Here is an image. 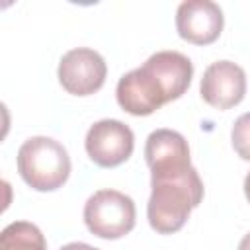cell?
I'll use <instances>...</instances> for the list:
<instances>
[{
    "label": "cell",
    "mask_w": 250,
    "mask_h": 250,
    "mask_svg": "<svg viewBox=\"0 0 250 250\" xmlns=\"http://www.w3.org/2000/svg\"><path fill=\"white\" fill-rule=\"evenodd\" d=\"M193 78L191 61L178 51H158L143 66L129 70L117 82L115 96L123 111L150 115L164 104L182 98Z\"/></svg>",
    "instance_id": "obj_1"
},
{
    "label": "cell",
    "mask_w": 250,
    "mask_h": 250,
    "mask_svg": "<svg viewBox=\"0 0 250 250\" xmlns=\"http://www.w3.org/2000/svg\"><path fill=\"white\" fill-rule=\"evenodd\" d=\"M146 217L158 234L178 232L203 199V182L191 162L150 168Z\"/></svg>",
    "instance_id": "obj_2"
},
{
    "label": "cell",
    "mask_w": 250,
    "mask_h": 250,
    "mask_svg": "<svg viewBox=\"0 0 250 250\" xmlns=\"http://www.w3.org/2000/svg\"><path fill=\"white\" fill-rule=\"evenodd\" d=\"M18 172L35 191H55L70 176V156L59 141L37 135L20 146Z\"/></svg>",
    "instance_id": "obj_3"
},
{
    "label": "cell",
    "mask_w": 250,
    "mask_h": 250,
    "mask_svg": "<svg viewBox=\"0 0 250 250\" xmlns=\"http://www.w3.org/2000/svg\"><path fill=\"white\" fill-rule=\"evenodd\" d=\"M137 211L129 195L117 189H100L84 205V223L88 230L105 240H117L135 227Z\"/></svg>",
    "instance_id": "obj_4"
},
{
    "label": "cell",
    "mask_w": 250,
    "mask_h": 250,
    "mask_svg": "<svg viewBox=\"0 0 250 250\" xmlns=\"http://www.w3.org/2000/svg\"><path fill=\"white\" fill-rule=\"evenodd\" d=\"M84 146L92 162L102 168H115L133 154L135 135L119 119H100L88 129Z\"/></svg>",
    "instance_id": "obj_5"
},
{
    "label": "cell",
    "mask_w": 250,
    "mask_h": 250,
    "mask_svg": "<svg viewBox=\"0 0 250 250\" xmlns=\"http://www.w3.org/2000/svg\"><path fill=\"white\" fill-rule=\"evenodd\" d=\"M107 74L104 57L88 47L66 51L59 62V82L72 96H90L98 92Z\"/></svg>",
    "instance_id": "obj_6"
},
{
    "label": "cell",
    "mask_w": 250,
    "mask_h": 250,
    "mask_svg": "<svg viewBox=\"0 0 250 250\" xmlns=\"http://www.w3.org/2000/svg\"><path fill=\"white\" fill-rule=\"evenodd\" d=\"M223 23V10L211 0H186L176 10L178 35L193 45H209L217 41Z\"/></svg>",
    "instance_id": "obj_7"
},
{
    "label": "cell",
    "mask_w": 250,
    "mask_h": 250,
    "mask_svg": "<svg viewBox=\"0 0 250 250\" xmlns=\"http://www.w3.org/2000/svg\"><path fill=\"white\" fill-rule=\"evenodd\" d=\"M199 92L209 105L217 109H230L244 100L246 74L242 66L232 61H217L205 68Z\"/></svg>",
    "instance_id": "obj_8"
},
{
    "label": "cell",
    "mask_w": 250,
    "mask_h": 250,
    "mask_svg": "<svg viewBox=\"0 0 250 250\" xmlns=\"http://www.w3.org/2000/svg\"><path fill=\"white\" fill-rule=\"evenodd\" d=\"M0 250H47V242L37 225L14 221L0 234Z\"/></svg>",
    "instance_id": "obj_9"
},
{
    "label": "cell",
    "mask_w": 250,
    "mask_h": 250,
    "mask_svg": "<svg viewBox=\"0 0 250 250\" xmlns=\"http://www.w3.org/2000/svg\"><path fill=\"white\" fill-rule=\"evenodd\" d=\"M230 141H232V148L234 152L250 162V111L248 113H242L234 125H232V131H230Z\"/></svg>",
    "instance_id": "obj_10"
},
{
    "label": "cell",
    "mask_w": 250,
    "mask_h": 250,
    "mask_svg": "<svg viewBox=\"0 0 250 250\" xmlns=\"http://www.w3.org/2000/svg\"><path fill=\"white\" fill-rule=\"evenodd\" d=\"M59 250H100V248H94V246H90L86 242H68V244L61 246Z\"/></svg>",
    "instance_id": "obj_11"
},
{
    "label": "cell",
    "mask_w": 250,
    "mask_h": 250,
    "mask_svg": "<svg viewBox=\"0 0 250 250\" xmlns=\"http://www.w3.org/2000/svg\"><path fill=\"white\" fill-rule=\"evenodd\" d=\"M238 250H250V232L242 236V240L238 244Z\"/></svg>",
    "instance_id": "obj_12"
},
{
    "label": "cell",
    "mask_w": 250,
    "mask_h": 250,
    "mask_svg": "<svg viewBox=\"0 0 250 250\" xmlns=\"http://www.w3.org/2000/svg\"><path fill=\"white\" fill-rule=\"evenodd\" d=\"M244 195H246V199H248V203H250V172H248L246 178H244Z\"/></svg>",
    "instance_id": "obj_13"
}]
</instances>
